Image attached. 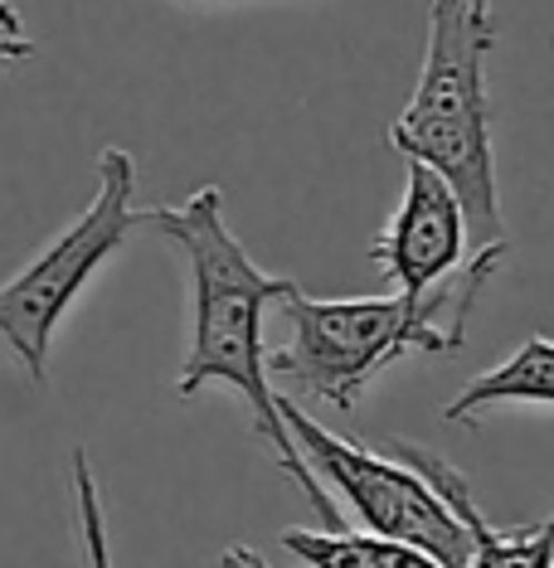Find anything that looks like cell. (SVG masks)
I'll return each mask as SVG.
<instances>
[{
    "instance_id": "6da1fadb",
    "label": "cell",
    "mask_w": 554,
    "mask_h": 568,
    "mask_svg": "<svg viewBox=\"0 0 554 568\" xmlns=\"http://www.w3.org/2000/svg\"><path fill=\"white\" fill-rule=\"evenodd\" d=\"M141 229H157L190 267V351L185 365H180L175 394L195 398L214 384H224L249 408L258 443H268L282 476L321 515V529H345L341 510L331 506V490L302 467L298 447L288 437V423L278 418V389L268 379L263 316L268 306L298 292V282L263 273L253 263L224 219V190L219 185H200L185 204H171V210L165 204L141 210Z\"/></svg>"
},
{
    "instance_id": "7a4b0ae2",
    "label": "cell",
    "mask_w": 554,
    "mask_h": 568,
    "mask_svg": "<svg viewBox=\"0 0 554 568\" xmlns=\"http://www.w3.org/2000/svg\"><path fill=\"white\" fill-rule=\"evenodd\" d=\"M511 243L472 248L467 263L423 296H336L316 302L302 287L282 296L292 341L268 355V379H288L306 398L351 413L360 394L404 355H457L467 345V321L476 312L486 277L506 263Z\"/></svg>"
},
{
    "instance_id": "8992f818",
    "label": "cell",
    "mask_w": 554,
    "mask_h": 568,
    "mask_svg": "<svg viewBox=\"0 0 554 568\" xmlns=\"http://www.w3.org/2000/svg\"><path fill=\"white\" fill-rule=\"evenodd\" d=\"M467 219L447 180L423 161H404V195L384 234L370 243V263L394 282L399 296H423L467 263Z\"/></svg>"
},
{
    "instance_id": "52a82bcc",
    "label": "cell",
    "mask_w": 554,
    "mask_h": 568,
    "mask_svg": "<svg viewBox=\"0 0 554 568\" xmlns=\"http://www.w3.org/2000/svg\"><path fill=\"white\" fill-rule=\"evenodd\" d=\"M380 452H390L394 462L414 467L423 481L437 490V500H443V506L462 520V529H467V539H472L467 568H550V559H554V520H535L525 529H492L486 525V515L476 510V496H472L467 476H462L443 452H433L423 443H409V437H384Z\"/></svg>"
},
{
    "instance_id": "7c38bea8",
    "label": "cell",
    "mask_w": 554,
    "mask_h": 568,
    "mask_svg": "<svg viewBox=\"0 0 554 568\" xmlns=\"http://www.w3.org/2000/svg\"><path fill=\"white\" fill-rule=\"evenodd\" d=\"M219 568H273V564H268L258 549H249V545H229L224 554H219Z\"/></svg>"
},
{
    "instance_id": "3957f363",
    "label": "cell",
    "mask_w": 554,
    "mask_h": 568,
    "mask_svg": "<svg viewBox=\"0 0 554 568\" xmlns=\"http://www.w3.org/2000/svg\"><path fill=\"white\" fill-rule=\"evenodd\" d=\"M496 49L492 0H429V44L414 98L390 126V146L404 161H423L447 180L462 204L472 248H496L506 239L492 151V98L486 59Z\"/></svg>"
},
{
    "instance_id": "5b68a950",
    "label": "cell",
    "mask_w": 554,
    "mask_h": 568,
    "mask_svg": "<svg viewBox=\"0 0 554 568\" xmlns=\"http://www.w3.org/2000/svg\"><path fill=\"white\" fill-rule=\"evenodd\" d=\"M278 418L288 423V437L298 447L302 467L321 486L336 490L370 535L414 545L443 568H467V554H472L467 529H462V520L437 500V490L414 467L394 462L390 452H370L326 433L292 394H278Z\"/></svg>"
},
{
    "instance_id": "4fadbf2b",
    "label": "cell",
    "mask_w": 554,
    "mask_h": 568,
    "mask_svg": "<svg viewBox=\"0 0 554 568\" xmlns=\"http://www.w3.org/2000/svg\"><path fill=\"white\" fill-rule=\"evenodd\" d=\"M204 6H214V0H204Z\"/></svg>"
},
{
    "instance_id": "30bf717a",
    "label": "cell",
    "mask_w": 554,
    "mask_h": 568,
    "mask_svg": "<svg viewBox=\"0 0 554 568\" xmlns=\"http://www.w3.org/2000/svg\"><path fill=\"white\" fill-rule=\"evenodd\" d=\"M73 506H79V535H83V559L88 568H112L108 545V515H102V490L98 476L88 467V452H73Z\"/></svg>"
},
{
    "instance_id": "ba28073f",
    "label": "cell",
    "mask_w": 554,
    "mask_h": 568,
    "mask_svg": "<svg viewBox=\"0 0 554 568\" xmlns=\"http://www.w3.org/2000/svg\"><path fill=\"white\" fill-rule=\"evenodd\" d=\"M506 404H554V345L545 335H531L496 369L476 374L453 404H443V423H476Z\"/></svg>"
},
{
    "instance_id": "8fae6325",
    "label": "cell",
    "mask_w": 554,
    "mask_h": 568,
    "mask_svg": "<svg viewBox=\"0 0 554 568\" xmlns=\"http://www.w3.org/2000/svg\"><path fill=\"white\" fill-rule=\"evenodd\" d=\"M34 54V40L24 30V16L10 0H0V63L6 59H30Z\"/></svg>"
},
{
    "instance_id": "9c48e42d",
    "label": "cell",
    "mask_w": 554,
    "mask_h": 568,
    "mask_svg": "<svg viewBox=\"0 0 554 568\" xmlns=\"http://www.w3.org/2000/svg\"><path fill=\"white\" fill-rule=\"evenodd\" d=\"M282 549L306 568H443L414 545L370 529H282Z\"/></svg>"
},
{
    "instance_id": "277c9868",
    "label": "cell",
    "mask_w": 554,
    "mask_h": 568,
    "mask_svg": "<svg viewBox=\"0 0 554 568\" xmlns=\"http://www.w3.org/2000/svg\"><path fill=\"white\" fill-rule=\"evenodd\" d=\"M132 195L137 161L122 146H108L98 161L93 204L44 253H34L16 277L0 282V341L34 389L49 384V351H54L63 316L88 292V282L102 273V263L118 257L127 239L141 229V210L132 204Z\"/></svg>"
}]
</instances>
